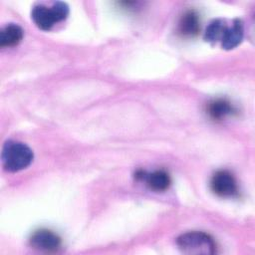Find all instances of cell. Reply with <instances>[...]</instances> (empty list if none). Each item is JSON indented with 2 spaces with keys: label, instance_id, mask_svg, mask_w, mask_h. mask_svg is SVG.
I'll list each match as a JSON object with an SVG mask.
<instances>
[{
  "label": "cell",
  "instance_id": "cell-3",
  "mask_svg": "<svg viewBox=\"0 0 255 255\" xmlns=\"http://www.w3.org/2000/svg\"><path fill=\"white\" fill-rule=\"evenodd\" d=\"M176 244L186 254H214L216 252L213 238L202 231H191L181 234L176 239Z\"/></svg>",
  "mask_w": 255,
  "mask_h": 255
},
{
  "label": "cell",
  "instance_id": "cell-1",
  "mask_svg": "<svg viewBox=\"0 0 255 255\" xmlns=\"http://www.w3.org/2000/svg\"><path fill=\"white\" fill-rule=\"evenodd\" d=\"M33 157V151L28 145L15 140L6 141L1 152L2 165L9 172H17L28 167Z\"/></svg>",
  "mask_w": 255,
  "mask_h": 255
},
{
  "label": "cell",
  "instance_id": "cell-2",
  "mask_svg": "<svg viewBox=\"0 0 255 255\" xmlns=\"http://www.w3.org/2000/svg\"><path fill=\"white\" fill-rule=\"evenodd\" d=\"M69 15V6L62 1L54 2L51 6L38 4L33 7L31 17L38 28L51 30L56 23L65 20Z\"/></svg>",
  "mask_w": 255,
  "mask_h": 255
},
{
  "label": "cell",
  "instance_id": "cell-9",
  "mask_svg": "<svg viewBox=\"0 0 255 255\" xmlns=\"http://www.w3.org/2000/svg\"><path fill=\"white\" fill-rule=\"evenodd\" d=\"M207 114L212 120L221 121L235 113L232 104L226 99H215L207 104Z\"/></svg>",
  "mask_w": 255,
  "mask_h": 255
},
{
  "label": "cell",
  "instance_id": "cell-6",
  "mask_svg": "<svg viewBox=\"0 0 255 255\" xmlns=\"http://www.w3.org/2000/svg\"><path fill=\"white\" fill-rule=\"evenodd\" d=\"M135 177L137 179L144 180L146 182V185L154 191H164L169 187L171 183L169 174L162 169L155 170L150 173L139 170L135 173Z\"/></svg>",
  "mask_w": 255,
  "mask_h": 255
},
{
  "label": "cell",
  "instance_id": "cell-7",
  "mask_svg": "<svg viewBox=\"0 0 255 255\" xmlns=\"http://www.w3.org/2000/svg\"><path fill=\"white\" fill-rule=\"evenodd\" d=\"M243 39V24L241 20L234 19L230 26L225 25L220 43L225 50H231L237 47Z\"/></svg>",
  "mask_w": 255,
  "mask_h": 255
},
{
  "label": "cell",
  "instance_id": "cell-10",
  "mask_svg": "<svg viewBox=\"0 0 255 255\" xmlns=\"http://www.w3.org/2000/svg\"><path fill=\"white\" fill-rule=\"evenodd\" d=\"M23 29L14 23L6 25L0 31V47H14L18 45L23 39Z\"/></svg>",
  "mask_w": 255,
  "mask_h": 255
},
{
  "label": "cell",
  "instance_id": "cell-8",
  "mask_svg": "<svg viewBox=\"0 0 255 255\" xmlns=\"http://www.w3.org/2000/svg\"><path fill=\"white\" fill-rule=\"evenodd\" d=\"M200 30V20L194 10H188L180 17L178 23V32L184 37H193Z\"/></svg>",
  "mask_w": 255,
  "mask_h": 255
},
{
  "label": "cell",
  "instance_id": "cell-5",
  "mask_svg": "<svg viewBox=\"0 0 255 255\" xmlns=\"http://www.w3.org/2000/svg\"><path fill=\"white\" fill-rule=\"evenodd\" d=\"M30 245L37 250L45 252H55L62 244L58 234L49 229H38L30 237Z\"/></svg>",
  "mask_w": 255,
  "mask_h": 255
},
{
  "label": "cell",
  "instance_id": "cell-4",
  "mask_svg": "<svg viewBox=\"0 0 255 255\" xmlns=\"http://www.w3.org/2000/svg\"><path fill=\"white\" fill-rule=\"evenodd\" d=\"M211 190L218 196L230 197L237 193V182L234 175L225 169L216 171L210 180Z\"/></svg>",
  "mask_w": 255,
  "mask_h": 255
},
{
  "label": "cell",
  "instance_id": "cell-11",
  "mask_svg": "<svg viewBox=\"0 0 255 255\" xmlns=\"http://www.w3.org/2000/svg\"><path fill=\"white\" fill-rule=\"evenodd\" d=\"M225 25H226V23L222 19L213 20L206 28V31L204 34V39L210 43L220 41L223 30L225 28Z\"/></svg>",
  "mask_w": 255,
  "mask_h": 255
}]
</instances>
